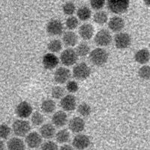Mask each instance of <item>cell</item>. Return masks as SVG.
<instances>
[{
  "label": "cell",
  "instance_id": "obj_35",
  "mask_svg": "<svg viewBox=\"0 0 150 150\" xmlns=\"http://www.w3.org/2000/svg\"><path fill=\"white\" fill-rule=\"evenodd\" d=\"M11 132V128L8 125H0V140L7 139L10 136Z\"/></svg>",
  "mask_w": 150,
  "mask_h": 150
},
{
  "label": "cell",
  "instance_id": "obj_29",
  "mask_svg": "<svg viewBox=\"0 0 150 150\" xmlns=\"http://www.w3.org/2000/svg\"><path fill=\"white\" fill-rule=\"evenodd\" d=\"M77 112L83 117H88L92 113V108L87 103H80L77 107Z\"/></svg>",
  "mask_w": 150,
  "mask_h": 150
},
{
  "label": "cell",
  "instance_id": "obj_22",
  "mask_svg": "<svg viewBox=\"0 0 150 150\" xmlns=\"http://www.w3.org/2000/svg\"><path fill=\"white\" fill-rule=\"evenodd\" d=\"M134 60L140 65H146L150 60L149 50L146 48L137 50L134 54Z\"/></svg>",
  "mask_w": 150,
  "mask_h": 150
},
{
  "label": "cell",
  "instance_id": "obj_15",
  "mask_svg": "<svg viewBox=\"0 0 150 150\" xmlns=\"http://www.w3.org/2000/svg\"><path fill=\"white\" fill-rule=\"evenodd\" d=\"M59 61V59L54 53H48L43 56L42 65L47 70H53L58 66Z\"/></svg>",
  "mask_w": 150,
  "mask_h": 150
},
{
  "label": "cell",
  "instance_id": "obj_10",
  "mask_svg": "<svg viewBox=\"0 0 150 150\" xmlns=\"http://www.w3.org/2000/svg\"><path fill=\"white\" fill-rule=\"evenodd\" d=\"M71 77V71L66 67H59L56 69L53 75L55 82L58 84L67 83V82L70 80Z\"/></svg>",
  "mask_w": 150,
  "mask_h": 150
},
{
  "label": "cell",
  "instance_id": "obj_16",
  "mask_svg": "<svg viewBox=\"0 0 150 150\" xmlns=\"http://www.w3.org/2000/svg\"><path fill=\"white\" fill-rule=\"evenodd\" d=\"M125 27L124 19L120 16H113L108 21V28L112 33H118L122 32Z\"/></svg>",
  "mask_w": 150,
  "mask_h": 150
},
{
  "label": "cell",
  "instance_id": "obj_27",
  "mask_svg": "<svg viewBox=\"0 0 150 150\" xmlns=\"http://www.w3.org/2000/svg\"><path fill=\"white\" fill-rule=\"evenodd\" d=\"M75 50L77 52L78 56L85 57V56H89V53L91 52V48L88 43L85 42V41H83V42L79 43L78 45H77Z\"/></svg>",
  "mask_w": 150,
  "mask_h": 150
},
{
  "label": "cell",
  "instance_id": "obj_25",
  "mask_svg": "<svg viewBox=\"0 0 150 150\" xmlns=\"http://www.w3.org/2000/svg\"><path fill=\"white\" fill-rule=\"evenodd\" d=\"M71 134L68 129H60L56 133L55 138L57 143H61V144H65L70 140Z\"/></svg>",
  "mask_w": 150,
  "mask_h": 150
},
{
  "label": "cell",
  "instance_id": "obj_38",
  "mask_svg": "<svg viewBox=\"0 0 150 150\" xmlns=\"http://www.w3.org/2000/svg\"><path fill=\"white\" fill-rule=\"evenodd\" d=\"M66 89L69 93H75L79 90V85L74 80H69L66 83Z\"/></svg>",
  "mask_w": 150,
  "mask_h": 150
},
{
  "label": "cell",
  "instance_id": "obj_21",
  "mask_svg": "<svg viewBox=\"0 0 150 150\" xmlns=\"http://www.w3.org/2000/svg\"><path fill=\"white\" fill-rule=\"evenodd\" d=\"M7 148L8 150H25L26 143L18 137H14L7 142Z\"/></svg>",
  "mask_w": 150,
  "mask_h": 150
},
{
  "label": "cell",
  "instance_id": "obj_42",
  "mask_svg": "<svg viewBox=\"0 0 150 150\" xmlns=\"http://www.w3.org/2000/svg\"><path fill=\"white\" fill-rule=\"evenodd\" d=\"M31 150H35V149H31Z\"/></svg>",
  "mask_w": 150,
  "mask_h": 150
},
{
  "label": "cell",
  "instance_id": "obj_9",
  "mask_svg": "<svg viewBox=\"0 0 150 150\" xmlns=\"http://www.w3.org/2000/svg\"><path fill=\"white\" fill-rule=\"evenodd\" d=\"M60 108L64 111L71 112L75 109H77V98L73 94H68L65 95L62 98L60 99L59 102Z\"/></svg>",
  "mask_w": 150,
  "mask_h": 150
},
{
  "label": "cell",
  "instance_id": "obj_37",
  "mask_svg": "<svg viewBox=\"0 0 150 150\" xmlns=\"http://www.w3.org/2000/svg\"><path fill=\"white\" fill-rule=\"evenodd\" d=\"M41 150H59V146L54 141L48 140L41 144Z\"/></svg>",
  "mask_w": 150,
  "mask_h": 150
},
{
  "label": "cell",
  "instance_id": "obj_4",
  "mask_svg": "<svg viewBox=\"0 0 150 150\" xmlns=\"http://www.w3.org/2000/svg\"><path fill=\"white\" fill-rule=\"evenodd\" d=\"M91 74V68L85 62H80L74 65L72 70V76L77 80H85Z\"/></svg>",
  "mask_w": 150,
  "mask_h": 150
},
{
  "label": "cell",
  "instance_id": "obj_23",
  "mask_svg": "<svg viewBox=\"0 0 150 150\" xmlns=\"http://www.w3.org/2000/svg\"><path fill=\"white\" fill-rule=\"evenodd\" d=\"M77 17L81 21H89L92 17V11L86 5H82L77 10Z\"/></svg>",
  "mask_w": 150,
  "mask_h": 150
},
{
  "label": "cell",
  "instance_id": "obj_14",
  "mask_svg": "<svg viewBox=\"0 0 150 150\" xmlns=\"http://www.w3.org/2000/svg\"><path fill=\"white\" fill-rule=\"evenodd\" d=\"M68 129L70 130L72 133L80 134L85 129L86 122L82 117L75 116L68 121Z\"/></svg>",
  "mask_w": 150,
  "mask_h": 150
},
{
  "label": "cell",
  "instance_id": "obj_31",
  "mask_svg": "<svg viewBox=\"0 0 150 150\" xmlns=\"http://www.w3.org/2000/svg\"><path fill=\"white\" fill-rule=\"evenodd\" d=\"M79 26V19L74 16H70L65 21V26L70 31L77 29Z\"/></svg>",
  "mask_w": 150,
  "mask_h": 150
},
{
  "label": "cell",
  "instance_id": "obj_33",
  "mask_svg": "<svg viewBox=\"0 0 150 150\" xmlns=\"http://www.w3.org/2000/svg\"><path fill=\"white\" fill-rule=\"evenodd\" d=\"M62 11L64 14L70 17L73 16L76 12V6L73 2H67L62 5Z\"/></svg>",
  "mask_w": 150,
  "mask_h": 150
},
{
  "label": "cell",
  "instance_id": "obj_40",
  "mask_svg": "<svg viewBox=\"0 0 150 150\" xmlns=\"http://www.w3.org/2000/svg\"><path fill=\"white\" fill-rule=\"evenodd\" d=\"M5 143L2 141V140H0V150H4L5 149Z\"/></svg>",
  "mask_w": 150,
  "mask_h": 150
},
{
  "label": "cell",
  "instance_id": "obj_39",
  "mask_svg": "<svg viewBox=\"0 0 150 150\" xmlns=\"http://www.w3.org/2000/svg\"><path fill=\"white\" fill-rule=\"evenodd\" d=\"M59 150H74V148L71 145L64 144L60 148H59Z\"/></svg>",
  "mask_w": 150,
  "mask_h": 150
},
{
  "label": "cell",
  "instance_id": "obj_12",
  "mask_svg": "<svg viewBox=\"0 0 150 150\" xmlns=\"http://www.w3.org/2000/svg\"><path fill=\"white\" fill-rule=\"evenodd\" d=\"M25 143L29 148L35 149L41 146L43 143V137L40 133H38L36 131H32L26 136Z\"/></svg>",
  "mask_w": 150,
  "mask_h": 150
},
{
  "label": "cell",
  "instance_id": "obj_7",
  "mask_svg": "<svg viewBox=\"0 0 150 150\" xmlns=\"http://www.w3.org/2000/svg\"><path fill=\"white\" fill-rule=\"evenodd\" d=\"M46 31L50 36L62 35L64 33V25L59 20L53 19L47 23Z\"/></svg>",
  "mask_w": 150,
  "mask_h": 150
},
{
  "label": "cell",
  "instance_id": "obj_2",
  "mask_svg": "<svg viewBox=\"0 0 150 150\" xmlns=\"http://www.w3.org/2000/svg\"><path fill=\"white\" fill-rule=\"evenodd\" d=\"M108 9L115 14H122L128 11L130 6V0H108Z\"/></svg>",
  "mask_w": 150,
  "mask_h": 150
},
{
  "label": "cell",
  "instance_id": "obj_19",
  "mask_svg": "<svg viewBox=\"0 0 150 150\" xmlns=\"http://www.w3.org/2000/svg\"><path fill=\"white\" fill-rule=\"evenodd\" d=\"M62 41L67 47H73L77 45L78 35L74 31L68 30L62 34Z\"/></svg>",
  "mask_w": 150,
  "mask_h": 150
},
{
  "label": "cell",
  "instance_id": "obj_17",
  "mask_svg": "<svg viewBox=\"0 0 150 150\" xmlns=\"http://www.w3.org/2000/svg\"><path fill=\"white\" fill-rule=\"evenodd\" d=\"M80 37L84 41H89L95 36V28L90 23H83L78 29Z\"/></svg>",
  "mask_w": 150,
  "mask_h": 150
},
{
  "label": "cell",
  "instance_id": "obj_26",
  "mask_svg": "<svg viewBox=\"0 0 150 150\" xmlns=\"http://www.w3.org/2000/svg\"><path fill=\"white\" fill-rule=\"evenodd\" d=\"M108 21H109L108 14L104 11H98L94 14L93 21L98 25H104V24L108 23Z\"/></svg>",
  "mask_w": 150,
  "mask_h": 150
},
{
  "label": "cell",
  "instance_id": "obj_11",
  "mask_svg": "<svg viewBox=\"0 0 150 150\" xmlns=\"http://www.w3.org/2000/svg\"><path fill=\"white\" fill-rule=\"evenodd\" d=\"M33 108L30 104L27 101H21L16 107L15 112L20 119H27L33 114Z\"/></svg>",
  "mask_w": 150,
  "mask_h": 150
},
{
  "label": "cell",
  "instance_id": "obj_13",
  "mask_svg": "<svg viewBox=\"0 0 150 150\" xmlns=\"http://www.w3.org/2000/svg\"><path fill=\"white\" fill-rule=\"evenodd\" d=\"M90 138L88 135L77 134L72 140V146L77 150H84L90 146Z\"/></svg>",
  "mask_w": 150,
  "mask_h": 150
},
{
  "label": "cell",
  "instance_id": "obj_32",
  "mask_svg": "<svg viewBox=\"0 0 150 150\" xmlns=\"http://www.w3.org/2000/svg\"><path fill=\"white\" fill-rule=\"evenodd\" d=\"M51 96L54 99H61L65 96V89L61 86H53L51 89Z\"/></svg>",
  "mask_w": 150,
  "mask_h": 150
},
{
  "label": "cell",
  "instance_id": "obj_36",
  "mask_svg": "<svg viewBox=\"0 0 150 150\" xmlns=\"http://www.w3.org/2000/svg\"><path fill=\"white\" fill-rule=\"evenodd\" d=\"M90 6L93 10L100 11L104 7L106 4V0H89Z\"/></svg>",
  "mask_w": 150,
  "mask_h": 150
},
{
  "label": "cell",
  "instance_id": "obj_30",
  "mask_svg": "<svg viewBox=\"0 0 150 150\" xmlns=\"http://www.w3.org/2000/svg\"><path fill=\"white\" fill-rule=\"evenodd\" d=\"M45 122V117L40 112H33V114L31 116V122L35 126H39L42 125L43 123Z\"/></svg>",
  "mask_w": 150,
  "mask_h": 150
},
{
  "label": "cell",
  "instance_id": "obj_8",
  "mask_svg": "<svg viewBox=\"0 0 150 150\" xmlns=\"http://www.w3.org/2000/svg\"><path fill=\"white\" fill-rule=\"evenodd\" d=\"M114 45L117 49L125 50L129 47L131 44V37L128 33H118L113 38Z\"/></svg>",
  "mask_w": 150,
  "mask_h": 150
},
{
  "label": "cell",
  "instance_id": "obj_6",
  "mask_svg": "<svg viewBox=\"0 0 150 150\" xmlns=\"http://www.w3.org/2000/svg\"><path fill=\"white\" fill-rule=\"evenodd\" d=\"M112 41V35L108 29H100L94 36V42L99 47H108V45H110Z\"/></svg>",
  "mask_w": 150,
  "mask_h": 150
},
{
  "label": "cell",
  "instance_id": "obj_41",
  "mask_svg": "<svg viewBox=\"0 0 150 150\" xmlns=\"http://www.w3.org/2000/svg\"><path fill=\"white\" fill-rule=\"evenodd\" d=\"M143 3L147 6H150V0H143Z\"/></svg>",
  "mask_w": 150,
  "mask_h": 150
},
{
  "label": "cell",
  "instance_id": "obj_28",
  "mask_svg": "<svg viewBox=\"0 0 150 150\" xmlns=\"http://www.w3.org/2000/svg\"><path fill=\"white\" fill-rule=\"evenodd\" d=\"M63 43L59 39H53L47 44V50L50 53H59L62 49Z\"/></svg>",
  "mask_w": 150,
  "mask_h": 150
},
{
  "label": "cell",
  "instance_id": "obj_1",
  "mask_svg": "<svg viewBox=\"0 0 150 150\" xmlns=\"http://www.w3.org/2000/svg\"><path fill=\"white\" fill-rule=\"evenodd\" d=\"M89 58L92 65L97 67H101L108 62L109 53L103 47H97L90 52Z\"/></svg>",
  "mask_w": 150,
  "mask_h": 150
},
{
  "label": "cell",
  "instance_id": "obj_18",
  "mask_svg": "<svg viewBox=\"0 0 150 150\" xmlns=\"http://www.w3.org/2000/svg\"><path fill=\"white\" fill-rule=\"evenodd\" d=\"M52 123L56 128L64 127L68 122V115L64 110H58L55 112L51 118Z\"/></svg>",
  "mask_w": 150,
  "mask_h": 150
},
{
  "label": "cell",
  "instance_id": "obj_20",
  "mask_svg": "<svg viewBox=\"0 0 150 150\" xmlns=\"http://www.w3.org/2000/svg\"><path fill=\"white\" fill-rule=\"evenodd\" d=\"M39 133L44 139L50 140L56 135V127L53 123H45L40 128Z\"/></svg>",
  "mask_w": 150,
  "mask_h": 150
},
{
  "label": "cell",
  "instance_id": "obj_24",
  "mask_svg": "<svg viewBox=\"0 0 150 150\" xmlns=\"http://www.w3.org/2000/svg\"><path fill=\"white\" fill-rule=\"evenodd\" d=\"M56 104L53 99H45L41 102V109L46 114L53 113L56 110Z\"/></svg>",
  "mask_w": 150,
  "mask_h": 150
},
{
  "label": "cell",
  "instance_id": "obj_3",
  "mask_svg": "<svg viewBox=\"0 0 150 150\" xmlns=\"http://www.w3.org/2000/svg\"><path fill=\"white\" fill-rule=\"evenodd\" d=\"M78 57V55L75 50L71 47H68L61 53L59 60L62 65L66 67H69L77 63Z\"/></svg>",
  "mask_w": 150,
  "mask_h": 150
},
{
  "label": "cell",
  "instance_id": "obj_5",
  "mask_svg": "<svg viewBox=\"0 0 150 150\" xmlns=\"http://www.w3.org/2000/svg\"><path fill=\"white\" fill-rule=\"evenodd\" d=\"M31 125L29 121L23 119L16 120L12 124V131L17 137H25L29 133Z\"/></svg>",
  "mask_w": 150,
  "mask_h": 150
},
{
  "label": "cell",
  "instance_id": "obj_34",
  "mask_svg": "<svg viewBox=\"0 0 150 150\" xmlns=\"http://www.w3.org/2000/svg\"><path fill=\"white\" fill-rule=\"evenodd\" d=\"M139 77L143 80H148L150 79V66L147 65H143L138 70Z\"/></svg>",
  "mask_w": 150,
  "mask_h": 150
}]
</instances>
